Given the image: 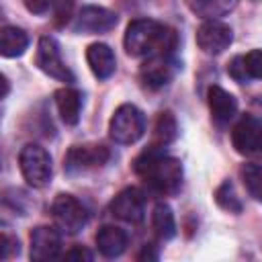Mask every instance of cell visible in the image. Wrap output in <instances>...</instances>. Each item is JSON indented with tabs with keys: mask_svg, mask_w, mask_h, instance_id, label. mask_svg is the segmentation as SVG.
I'll use <instances>...</instances> for the list:
<instances>
[{
	"mask_svg": "<svg viewBox=\"0 0 262 262\" xmlns=\"http://www.w3.org/2000/svg\"><path fill=\"white\" fill-rule=\"evenodd\" d=\"M162 149L164 147L149 145L135 158L133 170L151 190L160 194H174L182 186V164L180 160L166 156Z\"/></svg>",
	"mask_w": 262,
	"mask_h": 262,
	"instance_id": "cell-1",
	"label": "cell"
},
{
	"mask_svg": "<svg viewBox=\"0 0 262 262\" xmlns=\"http://www.w3.org/2000/svg\"><path fill=\"white\" fill-rule=\"evenodd\" d=\"M123 45H125V51L133 57L172 53L176 49V33H174V29H170L158 20L135 18L127 25Z\"/></svg>",
	"mask_w": 262,
	"mask_h": 262,
	"instance_id": "cell-2",
	"label": "cell"
},
{
	"mask_svg": "<svg viewBox=\"0 0 262 262\" xmlns=\"http://www.w3.org/2000/svg\"><path fill=\"white\" fill-rule=\"evenodd\" d=\"M108 133L117 143L131 145L145 133V115L135 104H121L111 117Z\"/></svg>",
	"mask_w": 262,
	"mask_h": 262,
	"instance_id": "cell-3",
	"label": "cell"
},
{
	"mask_svg": "<svg viewBox=\"0 0 262 262\" xmlns=\"http://www.w3.org/2000/svg\"><path fill=\"white\" fill-rule=\"evenodd\" d=\"M18 166H20L23 178L31 186L43 188V186L49 184V180H51V158H49L45 147H41L37 143H27L18 154Z\"/></svg>",
	"mask_w": 262,
	"mask_h": 262,
	"instance_id": "cell-4",
	"label": "cell"
},
{
	"mask_svg": "<svg viewBox=\"0 0 262 262\" xmlns=\"http://www.w3.org/2000/svg\"><path fill=\"white\" fill-rule=\"evenodd\" d=\"M51 217L57 225L59 231L63 233H78L86 221H88V211L86 207L72 194H57L51 203Z\"/></svg>",
	"mask_w": 262,
	"mask_h": 262,
	"instance_id": "cell-5",
	"label": "cell"
},
{
	"mask_svg": "<svg viewBox=\"0 0 262 262\" xmlns=\"http://www.w3.org/2000/svg\"><path fill=\"white\" fill-rule=\"evenodd\" d=\"M35 63L43 74H47V76H51L59 82H66V84L74 82V74L66 66V61L61 57V51H59V43L53 37H41L39 39Z\"/></svg>",
	"mask_w": 262,
	"mask_h": 262,
	"instance_id": "cell-6",
	"label": "cell"
},
{
	"mask_svg": "<svg viewBox=\"0 0 262 262\" xmlns=\"http://www.w3.org/2000/svg\"><path fill=\"white\" fill-rule=\"evenodd\" d=\"M111 158V151L108 147L100 145V143H88V145H74L68 156H66V162H63V168L70 172V174H80V172H86V170H94V168H100L102 164H106Z\"/></svg>",
	"mask_w": 262,
	"mask_h": 262,
	"instance_id": "cell-7",
	"label": "cell"
},
{
	"mask_svg": "<svg viewBox=\"0 0 262 262\" xmlns=\"http://www.w3.org/2000/svg\"><path fill=\"white\" fill-rule=\"evenodd\" d=\"M233 41V31L229 25L221 20H205L196 29V45L207 55L223 53Z\"/></svg>",
	"mask_w": 262,
	"mask_h": 262,
	"instance_id": "cell-8",
	"label": "cell"
},
{
	"mask_svg": "<svg viewBox=\"0 0 262 262\" xmlns=\"http://www.w3.org/2000/svg\"><path fill=\"white\" fill-rule=\"evenodd\" d=\"M176 70H178V61L174 59L172 53H156V55H149L147 61L141 66L139 76L147 88L156 90L166 86L176 76Z\"/></svg>",
	"mask_w": 262,
	"mask_h": 262,
	"instance_id": "cell-9",
	"label": "cell"
},
{
	"mask_svg": "<svg viewBox=\"0 0 262 262\" xmlns=\"http://www.w3.org/2000/svg\"><path fill=\"white\" fill-rule=\"evenodd\" d=\"M119 18L113 10L104 8V6H84L76 20H74V31L76 33H84V35H98V33H108L117 27Z\"/></svg>",
	"mask_w": 262,
	"mask_h": 262,
	"instance_id": "cell-10",
	"label": "cell"
},
{
	"mask_svg": "<svg viewBox=\"0 0 262 262\" xmlns=\"http://www.w3.org/2000/svg\"><path fill=\"white\" fill-rule=\"evenodd\" d=\"M111 213L125 221V223H131V225H137L143 221V215H145V194L135 188V186H129V188H123L111 203Z\"/></svg>",
	"mask_w": 262,
	"mask_h": 262,
	"instance_id": "cell-11",
	"label": "cell"
},
{
	"mask_svg": "<svg viewBox=\"0 0 262 262\" xmlns=\"http://www.w3.org/2000/svg\"><path fill=\"white\" fill-rule=\"evenodd\" d=\"M262 125L254 115H242L239 121L231 129V143L237 154L252 156L258 154L262 143Z\"/></svg>",
	"mask_w": 262,
	"mask_h": 262,
	"instance_id": "cell-12",
	"label": "cell"
},
{
	"mask_svg": "<svg viewBox=\"0 0 262 262\" xmlns=\"http://www.w3.org/2000/svg\"><path fill=\"white\" fill-rule=\"evenodd\" d=\"M31 258L37 262H47L61 252V231L51 225H39L31 231Z\"/></svg>",
	"mask_w": 262,
	"mask_h": 262,
	"instance_id": "cell-13",
	"label": "cell"
},
{
	"mask_svg": "<svg viewBox=\"0 0 262 262\" xmlns=\"http://www.w3.org/2000/svg\"><path fill=\"white\" fill-rule=\"evenodd\" d=\"M207 100H209L211 117L217 125L229 123L237 113V102H235L233 94H229L221 86H211L209 92H207Z\"/></svg>",
	"mask_w": 262,
	"mask_h": 262,
	"instance_id": "cell-14",
	"label": "cell"
},
{
	"mask_svg": "<svg viewBox=\"0 0 262 262\" xmlns=\"http://www.w3.org/2000/svg\"><path fill=\"white\" fill-rule=\"evenodd\" d=\"M86 59H88V66H90L92 74L98 80H106V78H111L115 74L117 59H115L113 49L106 43H92V45H88Z\"/></svg>",
	"mask_w": 262,
	"mask_h": 262,
	"instance_id": "cell-15",
	"label": "cell"
},
{
	"mask_svg": "<svg viewBox=\"0 0 262 262\" xmlns=\"http://www.w3.org/2000/svg\"><path fill=\"white\" fill-rule=\"evenodd\" d=\"M127 233L117 225H102L96 233V248L104 258H117L127 250Z\"/></svg>",
	"mask_w": 262,
	"mask_h": 262,
	"instance_id": "cell-16",
	"label": "cell"
},
{
	"mask_svg": "<svg viewBox=\"0 0 262 262\" xmlns=\"http://www.w3.org/2000/svg\"><path fill=\"white\" fill-rule=\"evenodd\" d=\"M55 104L66 125H78L82 113V94L76 88H59L55 92Z\"/></svg>",
	"mask_w": 262,
	"mask_h": 262,
	"instance_id": "cell-17",
	"label": "cell"
},
{
	"mask_svg": "<svg viewBox=\"0 0 262 262\" xmlns=\"http://www.w3.org/2000/svg\"><path fill=\"white\" fill-rule=\"evenodd\" d=\"M29 47V35L18 27L0 29V55L2 57H20Z\"/></svg>",
	"mask_w": 262,
	"mask_h": 262,
	"instance_id": "cell-18",
	"label": "cell"
},
{
	"mask_svg": "<svg viewBox=\"0 0 262 262\" xmlns=\"http://www.w3.org/2000/svg\"><path fill=\"white\" fill-rule=\"evenodd\" d=\"M186 4L196 16L205 20H217L229 14L237 6V0H186Z\"/></svg>",
	"mask_w": 262,
	"mask_h": 262,
	"instance_id": "cell-19",
	"label": "cell"
},
{
	"mask_svg": "<svg viewBox=\"0 0 262 262\" xmlns=\"http://www.w3.org/2000/svg\"><path fill=\"white\" fill-rule=\"evenodd\" d=\"M151 227L160 239H172L176 235V219L166 203H158L151 213Z\"/></svg>",
	"mask_w": 262,
	"mask_h": 262,
	"instance_id": "cell-20",
	"label": "cell"
},
{
	"mask_svg": "<svg viewBox=\"0 0 262 262\" xmlns=\"http://www.w3.org/2000/svg\"><path fill=\"white\" fill-rule=\"evenodd\" d=\"M176 135H178V125H176L174 115L170 111L160 113V117L156 119V125H154V141H151V145L166 147L176 139Z\"/></svg>",
	"mask_w": 262,
	"mask_h": 262,
	"instance_id": "cell-21",
	"label": "cell"
},
{
	"mask_svg": "<svg viewBox=\"0 0 262 262\" xmlns=\"http://www.w3.org/2000/svg\"><path fill=\"white\" fill-rule=\"evenodd\" d=\"M239 176H242L244 186L250 192V196L260 201L262 199V190H260V186H262V170H260V164H256V162L244 164L239 168Z\"/></svg>",
	"mask_w": 262,
	"mask_h": 262,
	"instance_id": "cell-22",
	"label": "cell"
},
{
	"mask_svg": "<svg viewBox=\"0 0 262 262\" xmlns=\"http://www.w3.org/2000/svg\"><path fill=\"white\" fill-rule=\"evenodd\" d=\"M215 203L221 209L229 211V213H239L242 211V201H239V196H237V192H235V188H233V184L229 180H223L217 186V190H215Z\"/></svg>",
	"mask_w": 262,
	"mask_h": 262,
	"instance_id": "cell-23",
	"label": "cell"
},
{
	"mask_svg": "<svg viewBox=\"0 0 262 262\" xmlns=\"http://www.w3.org/2000/svg\"><path fill=\"white\" fill-rule=\"evenodd\" d=\"M20 252V239L12 231V227L4 221H0V260H10L18 256Z\"/></svg>",
	"mask_w": 262,
	"mask_h": 262,
	"instance_id": "cell-24",
	"label": "cell"
},
{
	"mask_svg": "<svg viewBox=\"0 0 262 262\" xmlns=\"http://www.w3.org/2000/svg\"><path fill=\"white\" fill-rule=\"evenodd\" d=\"M242 61H244V68H246V74L250 80L262 78V53H260V49L248 51L246 55H242Z\"/></svg>",
	"mask_w": 262,
	"mask_h": 262,
	"instance_id": "cell-25",
	"label": "cell"
},
{
	"mask_svg": "<svg viewBox=\"0 0 262 262\" xmlns=\"http://www.w3.org/2000/svg\"><path fill=\"white\" fill-rule=\"evenodd\" d=\"M55 25L63 27L70 16H72V8H74V0H55Z\"/></svg>",
	"mask_w": 262,
	"mask_h": 262,
	"instance_id": "cell-26",
	"label": "cell"
},
{
	"mask_svg": "<svg viewBox=\"0 0 262 262\" xmlns=\"http://www.w3.org/2000/svg\"><path fill=\"white\" fill-rule=\"evenodd\" d=\"M227 74L235 80V82H248V74H246V68H244V61H242V55H235L229 66H227Z\"/></svg>",
	"mask_w": 262,
	"mask_h": 262,
	"instance_id": "cell-27",
	"label": "cell"
},
{
	"mask_svg": "<svg viewBox=\"0 0 262 262\" xmlns=\"http://www.w3.org/2000/svg\"><path fill=\"white\" fill-rule=\"evenodd\" d=\"M53 2L55 0H25V6L33 14H45L53 6Z\"/></svg>",
	"mask_w": 262,
	"mask_h": 262,
	"instance_id": "cell-28",
	"label": "cell"
},
{
	"mask_svg": "<svg viewBox=\"0 0 262 262\" xmlns=\"http://www.w3.org/2000/svg\"><path fill=\"white\" fill-rule=\"evenodd\" d=\"M63 258H66V260H92L94 256H92V252H88L86 248L74 246L72 250H68V252L63 254Z\"/></svg>",
	"mask_w": 262,
	"mask_h": 262,
	"instance_id": "cell-29",
	"label": "cell"
},
{
	"mask_svg": "<svg viewBox=\"0 0 262 262\" xmlns=\"http://www.w3.org/2000/svg\"><path fill=\"white\" fill-rule=\"evenodd\" d=\"M8 92H10V82H8V78L0 72V100H4V98L8 96Z\"/></svg>",
	"mask_w": 262,
	"mask_h": 262,
	"instance_id": "cell-30",
	"label": "cell"
},
{
	"mask_svg": "<svg viewBox=\"0 0 262 262\" xmlns=\"http://www.w3.org/2000/svg\"><path fill=\"white\" fill-rule=\"evenodd\" d=\"M137 258H139V260H145V258H147V260H156V258H158V254H156V252H151V248H149V246H145V248H143V252H141V254H137Z\"/></svg>",
	"mask_w": 262,
	"mask_h": 262,
	"instance_id": "cell-31",
	"label": "cell"
}]
</instances>
